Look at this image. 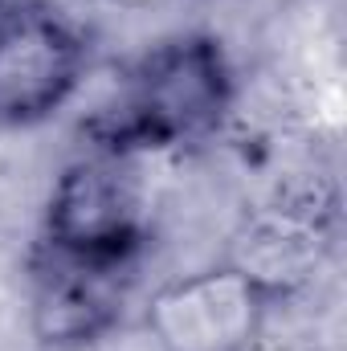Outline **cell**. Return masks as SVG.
Returning <instances> with one entry per match:
<instances>
[{"mask_svg":"<svg viewBox=\"0 0 347 351\" xmlns=\"http://www.w3.org/2000/svg\"><path fill=\"white\" fill-rule=\"evenodd\" d=\"M90 41L53 0H0V131L62 114L82 90Z\"/></svg>","mask_w":347,"mask_h":351,"instance_id":"obj_3","label":"cell"},{"mask_svg":"<svg viewBox=\"0 0 347 351\" xmlns=\"http://www.w3.org/2000/svg\"><path fill=\"white\" fill-rule=\"evenodd\" d=\"M290 294L246 262H221L184 274L147 302L156 351H250L278 302Z\"/></svg>","mask_w":347,"mask_h":351,"instance_id":"obj_4","label":"cell"},{"mask_svg":"<svg viewBox=\"0 0 347 351\" xmlns=\"http://www.w3.org/2000/svg\"><path fill=\"white\" fill-rule=\"evenodd\" d=\"M237 102L233 62L213 33H172L147 45L78 123L86 152L106 156H164L213 139Z\"/></svg>","mask_w":347,"mask_h":351,"instance_id":"obj_1","label":"cell"},{"mask_svg":"<svg viewBox=\"0 0 347 351\" xmlns=\"http://www.w3.org/2000/svg\"><path fill=\"white\" fill-rule=\"evenodd\" d=\"M139 269H106L29 250V319L45 348L74 351L110 335L123 319Z\"/></svg>","mask_w":347,"mask_h":351,"instance_id":"obj_5","label":"cell"},{"mask_svg":"<svg viewBox=\"0 0 347 351\" xmlns=\"http://www.w3.org/2000/svg\"><path fill=\"white\" fill-rule=\"evenodd\" d=\"M139 160L82 152L70 160L41 208V233L33 245L86 265L139 269L152 229L139 184Z\"/></svg>","mask_w":347,"mask_h":351,"instance_id":"obj_2","label":"cell"},{"mask_svg":"<svg viewBox=\"0 0 347 351\" xmlns=\"http://www.w3.org/2000/svg\"><path fill=\"white\" fill-rule=\"evenodd\" d=\"M119 4H152V0H119Z\"/></svg>","mask_w":347,"mask_h":351,"instance_id":"obj_6","label":"cell"}]
</instances>
